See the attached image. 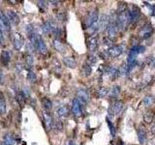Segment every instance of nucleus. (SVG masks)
Here are the masks:
<instances>
[{"instance_id": "nucleus-1", "label": "nucleus", "mask_w": 155, "mask_h": 145, "mask_svg": "<svg viewBox=\"0 0 155 145\" xmlns=\"http://www.w3.org/2000/svg\"><path fill=\"white\" fill-rule=\"evenodd\" d=\"M116 24H117V27H118V30H120V31H124V30L127 29V27H128V25L130 24L128 10L118 14Z\"/></svg>"}, {"instance_id": "nucleus-2", "label": "nucleus", "mask_w": 155, "mask_h": 145, "mask_svg": "<svg viewBox=\"0 0 155 145\" xmlns=\"http://www.w3.org/2000/svg\"><path fill=\"white\" fill-rule=\"evenodd\" d=\"M116 20H117V17L114 18V20L110 18V23H108V26L107 28V32H108V38L111 40L113 39L114 37L117 35V31H118Z\"/></svg>"}, {"instance_id": "nucleus-3", "label": "nucleus", "mask_w": 155, "mask_h": 145, "mask_svg": "<svg viewBox=\"0 0 155 145\" xmlns=\"http://www.w3.org/2000/svg\"><path fill=\"white\" fill-rule=\"evenodd\" d=\"M34 48H35L40 54H43V55L46 54V52H48V48H46V46L45 44L44 40H43V38L40 35H38L35 43H34Z\"/></svg>"}, {"instance_id": "nucleus-4", "label": "nucleus", "mask_w": 155, "mask_h": 145, "mask_svg": "<svg viewBox=\"0 0 155 145\" xmlns=\"http://www.w3.org/2000/svg\"><path fill=\"white\" fill-rule=\"evenodd\" d=\"M57 28L56 24L54 21H52L51 20H46L44 23L42 24V31L45 35H49V34L54 33V31Z\"/></svg>"}, {"instance_id": "nucleus-5", "label": "nucleus", "mask_w": 155, "mask_h": 145, "mask_svg": "<svg viewBox=\"0 0 155 145\" xmlns=\"http://www.w3.org/2000/svg\"><path fill=\"white\" fill-rule=\"evenodd\" d=\"M108 23H110V17L108 15L102 14L98 18V31L103 32L104 30H106L108 26Z\"/></svg>"}, {"instance_id": "nucleus-6", "label": "nucleus", "mask_w": 155, "mask_h": 145, "mask_svg": "<svg viewBox=\"0 0 155 145\" xmlns=\"http://www.w3.org/2000/svg\"><path fill=\"white\" fill-rule=\"evenodd\" d=\"M77 97H78L77 99L82 104L87 103V102H89V100H90V95H89L88 91L85 88H80L79 90L77 91Z\"/></svg>"}, {"instance_id": "nucleus-7", "label": "nucleus", "mask_w": 155, "mask_h": 145, "mask_svg": "<svg viewBox=\"0 0 155 145\" xmlns=\"http://www.w3.org/2000/svg\"><path fill=\"white\" fill-rule=\"evenodd\" d=\"M129 14V20H130V23L134 24L139 20L140 17H141V12H140L139 8L136 7V6H133L131 10L128 11Z\"/></svg>"}, {"instance_id": "nucleus-8", "label": "nucleus", "mask_w": 155, "mask_h": 145, "mask_svg": "<svg viewBox=\"0 0 155 145\" xmlns=\"http://www.w3.org/2000/svg\"><path fill=\"white\" fill-rule=\"evenodd\" d=\"M153 28L150 24H147V25L142 26L141 30L139 31V37H141L142 39H147L152 35Z\"/></svg>"}, {"instance_id": "nucleus-9", "label": "nucleus", "mask_w": 155, "mask_h": 145, "mask_svg": "<svg viewBox=\"0 0 155 145\" xmlns=\"http://www.w3.org/2000/svg\"><path fill=\"white\" fill-rule=\"evenodd\" d=\"M42 115H43V119H44L46 128L48 130H51L54 128V118H52L51 114L49 111H46V110H44Z\"/></svg>"}, {"instance_id": "nucleus-10", "label": "nucleus", "mask_w": 155, "mask_h": 145, "mask_svg": "<svg viewBox=\"0 0 155 145\" xmlns=\"http://www.w3.org/2000/svg\"><path fill=\"white\" fill-rule=\"evenodd\" d=\"M97 21H98V11L97 10L90 11V12H89L87 18H86V20H85L86 26L90 27L92 24L96 23Z\"/></svg>"}, {"instance_id": "nucleus-11", "label": "nucleus", "mask_w": 155, "mask_h": 145, "mask_svg": "<svg viewBox=\"0 0 155 145\" xmlns=\"http://www.w3.org/2000/svg\"><path fill=\"white\" fill-rule=\"evenodd\" d=\"M72 112L76 117H80L82 113V103L78 100V99H74L72 103Z\"/></svg>"}, {"instance_id": "nucleus-12", "label": "nucleus", "mask_w": 155, "mask_h": 145, "mask_svg": "<svg viewBox=\"0 0 155 145\" xmlns=\"http://www.w3.org/2000/svg\"><path fill=\"white\" fill-rule=\"evenodd\" d=\"M122 109H123V103L122 102H116V103H114L113 106L110 107V109H108V114L111 116L116 115V114H119L120 112H121Z\"/></svg>"}, {"instance_id": "nucleus-13", "label": "nucleus", "mask_w": 155, "mask_h": 145, "mask_svg": "<svg viewBox=\"0 0 155 145\" xmlns=\"http://www.w3.org/2000/svg\"><path fill=\"white\" fill-rule=\"evenodd\" d=\"M122 52V48L119 46H111V47L108 49V53L111 57H118Z\"/></svg>"}, {"instance_id": "nucleus-14", "label": "nucleus", "mask_w": 155, "mask_h": 145, "mask_svg": "<svg viewBox=\"0 0 155 145\" xmlns=\"http://www.w3.org/2000/svg\"><path fill=\"white\" fill-rule=\"evenodd\" d=\"M24 44V40L23 38V36L20 34H16L14 37V47L17 50H20V49L23 48V46Z\"/></svg>"}, {"instance_id": "nucleus-15", "label": "nucleus", "mask_w": 155, "mask_h": 145, "mask_svg": "<svg viewBox=\"0 0 155 145\" xmlns=\"http://www.w3.org/2000/svg\"><path fill=\"white\" fill-rule=\"evenodd\" d=\"M7 17L9 18V20H10V22L15 24V25H17L20 22V17H18V15L15 11H12V10L7 11Z\"/></svg>"}, {"instance_id": "nucleus-16", "label": "nucleus", "mask_w": 155, "mask_h": 145, "mask_svg": "<svg viewBox=\"0 0 155 145\" xmlns=\"http://www.w3.org/2000/svg\"><path fill=\"white\" fill-rule=\"evenodd\" d=\"M98 47V39L97 37H91L90 39L88 40V49L90 52H94Z\"/></svg>"}, {"instance_id": "nucleus-17", "label": "nucleus", "mask_w": 155, "mask_h": 145, "mask_svg": "<svg viewBox=\"0 0 155 145\" xmlns=\"http://www.w3.org/2000/svg\"><path fill=\"white\" fill-rule=\"evenodd\" d=\"M52 45H54V48L56 49L58 52H61V53L65 52V49H66L65 48V46L59 39H54V41H52Z\"/></svg>"}, {"instance_id": "nucleus-18", "label": "nucleus", "mask_w": 155, "mask_h": 145, "mask_svg": "<svg viewBox=\"0 0 155 145\" xmlns=\"http://www.w3.org/2000/svg\"><path fill=\"white\" fill-rule=\"evenodd\" d=\"M0 21H1V23L4 25L6 29L10 28V20H9L7 15H6L2 10H0Z\"/></svg>"}, {"instance_id": "nucleus-19", "label": "nucleus", "mask_w": 155, "mask_h": 145, "mask_svg": "<svg viewBox=\"0 0 155 145\" xmlns=\"http://www.w3.org/2000/svg\"><path fill=\"white\" fill-rule=\"evenodd\" d=\"M138 139H139V142L141 144H144L147 142V132L142 127H141L139 129L138 131Z\"/></svg>"}, {"instance_id": "nucleus-20", "label": "nucleus", "mask_w": 155, "mask_h": 145, "mask_svg": "<svg viewBox=\"0 0 155 145\" xmlns=\"http://www.w3.org/2000/svg\"><path fill=\"white\" fill-rule=\"evenodd\" d=\"M0 58H1L0 60H1L2 64L4 65V66H8V64L11 60V56H10V53H9L7 50H4L1 52V56H0Z\"/></svg>"}, {"instance_id": "nucleus-21", "label": "nucleus", "mask_w": 155, "mask_h": 145, "mask_svg": "<svg viewBox=\"0 0 155 145\" xmlns=\"http://www.w3.org/2000/svg\"><path fill=\"white\" fill-rule=\"evenodd\" d=\"M63 62L67 67H69V68H73L74 69V68L77 67V62L73 57H64Z\"/></svg>"}, {"instance_id": "nucleus-22", "label": "nucleus", "mask_w": 155, "mask_h": 145, "mask_svg": "<svg viewBox=\"0 0 155 145\" xmlns=\"http://www.w3.org/2000/svg\"><path fill=\"white\" fill-rule=\"evenodd\" d=\"M108 76H111V79H116L117 76H119V71L117 70L116 68L111 67V68H108Z\"/></svg>"}, {"instance_id": "nucleus-23", "label": "nucleus", "mask_w": 155, "mask_h": 145, "mask_svg": "<svg viewBox=\"0 0 155 145\" xmlns=\"http://www.w3.org/2000/svg\"><path fill=\"white\" fill-rule=\"evenodd\" d=\"M154 103H155V99L153 96H147L144 99V101H142V104H144V106L145 107L151 106Z\"/></svg>"}, {"instance_id": "nucleus-24", "label": "nucleus", "mask_w": 155, "mask_h": 145, "mask_svg": "<svg viewBox=\"0 0 155 145\" xmlns=\"http://www.w3.org/2000/svg\"><path fill=\"white\" fill-rule=\"evenodd\" d=\"M56 112L59 117H66L68 115V113H69V109H68V107L66 106H60L56 110Z\"/></svg>"}, {"instance_id": "nucleus-25", "label": "nucleus", "mask_w": 155, "mask_h": 145, "mask_svg": "<svg viewBox=\"0 0 155 145\" xmlns=\"http://www.w3.org/2000/svg\"><path fill=\"white\" fill-rule=\"evenodd\" d=\"M42 104H43V106L45 107V109L46 110V111H49V110H51L52 109L51 101L48 98H43L42 99Z\"/></svg>"}, {"instance_id": "nucleus-26", "label": "nucleus", "mask_w": 155, "mask_h": 145, "mask_svg": "<svg viewBox=\"0 0 155 145\" xmlns=\"http://www.w3.org/2000/svg\"><path fill=\"white\" fill-rule=\"evenodd\" d=\"M120 93V87L118 85H114L111 88V90L108 91V95L111 97H116L118 96Z\"/></svg>"}, {"instance_id": "nucleus-27", "label": "nucleus", "mask_w": 155, "mask_h": 145, "mask_svg": "<svg viewBox=\"0 0 155 145\" xmlns=\"http://www.w3.org/2000/svg\"><path fill=\"white\" fill-rule=\"evenodd\" d=\"M16 99H17L18 103L20 104V106H23V104H24V102L26 101L25 98H24V96H23V91H18V92H17V94H16Z\"/></svg>"}, {"instance_id": "nucleus-28", "label": "nucleus", "mask_w": 155, "mask_h": 145, "mask_svg": "<svg viewBox=\"0 0 155 145\" xmlns=\"http://www.w3.org/2000/svg\"><path fill=\"white\" fill-rule=\"evenodd\" d=\"M16 143V139L11 134H6L4 137V144L5 145H14Z\"/></svg>"}, {"instance_id": "nucleus-29", "label": "nucleus", "mask_w": 155, "mask_h": 145, "mask_svg": "<svg viewBox=\"0 0 155 145\" xmlns=\"http://www.w3.org/2000/svg\"><path fill=\"white\" fill-rule=\"evenodd\" d=\"M144 120L145 123H152L154 120V113L153 112H147L144 115Z\"/></svg>"}, {"instance_id": "nucleus-30", "label": "nucleus", "mask_w": 155, "mask_h": 145, "mask_svg": "<svg viewBox=\"0 0 155 145\" xmlns=\"http://www.w3.org/2000/svg\"><path fill=\"white\" fill-rule=\"evenodd\" d=\"M108 94V90L106 87H101L97 90V96L99 98H104Z\"/></svg>"}, {"instance_id": "nucleus-31", "label": "nucleus", "mask_w": 155, "mask_h": 145, "mask_svg": "<svg viewBox=\"0 0 155 145\" xmlns=\"http://www.w3.org/2000/svg\"><path fill=\"white\" fill-rule=\"evenodd\" d=\"M91 72H92V69H91V66L88 64H85L82 66V73L85 76H88L91 75Z\"/></svg>"}, {"instance_id": "nucleus-32", "label": "nucleus", "mask_w": 155, "mask_h": 145, "mask_svg": "<svg viewBox=\"0 0 155 145\" xmlns=\"http://www.w3.org/2000/svg\"><path fill=\"white\" fill-rule=\"evenodd\" d=\"M25 63H26V65L29 68H32L34 66V57H33V55H31L29 53L26 54V56H25Z\"/></svg>"}, {"instance_id": "nucleus-33", "label": "nucleus", "mask_w": 155, "mask_h": 145, "mask_svg": "<svg viewBox=\"0 0 155 145\" xmlns=\"http://www.w3.org/2000/svg\"><path fill=\"white\" fill-rule=\"evenodd\" d=\"M6 112V102L5 99L3 98V95L0 97V114H4Z\"/></svg>"}, {"instance_id": "nucleus-34", "label": "nucleus", "mask_w": 155, "mask_h": 145, "mask_svg": "<svg viewBox=\"0 0 155 145\" xmlns=\"http://www.w3.org/2000/svg\"><path fill=\"white\" fill-rule=\"evenodd\" d=\"M128 73H129V70H128V66H127V64H122L121 67L119 68V75L122 76H126Z\"/></svg>"}, {"instance_id": "nucleus-35", "label": "nucleus", "mask_w": 155, "mask_h": 145, "mask_svg": "<svg viewBox=\"0 0 155 145\" xmlns=\"http://www.w3.org/2000/svg\"><path fill=\"white\" fill-rule=\"evenodd\" d=\"M106 121H107V123H108V129H110V132H111V134L113 135V137H114L116 135V129H114V126H113V123L111 122V120L108 118H106Z\"/></svg>"}, {"instance_id": "nucleus-36", "label": "nucleus", "mask_w": 155, "mask_h": 145, "mask_svg": "<svg viewBox=\"0 0 155 145\" xmlns=\"http://www.w3.org/2000/svg\"><path fill=\"white\" fill-rule=\"evenodd\" d=\"M6 28L4 27V25L1 23V21H0V43L1 44H4L5 43V38H4V30Z\"/></svg>"}, {"instance_id": "nucleus-37", "label": "nucleus", "mask_w": 155, "mask_h": 145, "mask_svg": "<svg viewBox=\"0 0 155 145\" xmlns=\"http://www.w3.org/2000/svg\"><path fill=\"white\" fill-rule=\"evenodd\" d=\"M27 79L30 81V82H35L36 81V79H37V78H36V74L33 72V71H29L28 72V74H27Z\"/></svg>"}, {"instance_id": "nucleus-38", "label": "nucleus", "mask_w": 155, "mask_h": 145, "mask_svg": "<svg viewBox=\"0 0 155 145\" xmlns=\"http://www.w3.org/2000/svg\"><path fill=\"white\" fill-rule=\"evenodd\" d=\"M46 3H48V2H46V1H39L38 2V6L40 8V11L43 12V13L46 11V7H48V4H46Z\"/></svg>"}, {"instance_id": "nucleus-39", "label": "nucleus", "mask_w": 155, "mask_h": 145, "mask_svg": "<svg viewBox=\"0 0 155 145\" xmlns=\"http://www.w3.org/2000/svg\"><path fill=\"white\" fill-rule=\"evenodd\" d=\"M54 128H55V130H56V132H61V131H62V129H63V125H62V122H60V121H56V122L54 123Z\"/></svg>"}, {"instance_id": "nucleus-40", "label": "nucleus", "mask_w": 155, "mask_h": 145, "mask_svg": "<svg viewBox=\"0 0 155 145\" xmlns=\"http://www.w3.org/2000/svg\"><path fill=\"white\" fill-rule=\"evenodd\" d=\"M89 32L90 33H95L96 31H98V21L94 24H92L90 27H88Z\"/></svg>"}, {"instance_id": "nucleus-41", "label": "nucleus", "mask_w": 155, "mask_h": 145, "mask_svg": "<svg viewBox=\"0 0 155 145\" xmlns=\"http://www.w3.org/2000/svg\"><path fill=\"white\" fill-rule=\"evenodd\" d=\"M147 64L150 67H155V58L154 57H148L147 58Z\"/></svg>"}, {"instance_id": "nucleus-42", "label": "nucleus", "mask_w": 155, "mask_h": 145, "mask_svg": "<svg viewBox=\"0 0 155 145\" xmlns=\"http://www.w3.org/2000/svg\"><path fill=\"white\" fill-rule=\"evenodd\" d=\"M55 17H56V20H59V21H63L65 20V16H64L63 13H58Z\"/></svg>"}, {"instance_id": "nucleus-43", "label": "nucleus", "mask_w": 155, "mask_h": 145, "mask_svg": "<svg viewBox=\"0 0 155 145\" xmlns=\"http://www.w3.org/2000/svg\"><path fill=\"white\" fill-rule=\"evenodd\" d=\"M88 61L91 64H94V63H96V61H97V58H96V56H94V55H89Z\"/></svg>"}, {"instance_id": "nucleus-44", "label": "nucleus", "mask_w": 155, "mask_h": 145, "mask_svg": "<svg viewBox=\"0 0 155 145\" xmlns=\"http://www.w3.org/2000/svg\"><path fill=\"white\" fill-rule=\"evenodd\" d=\"M111 43H113V42H111V39H108V38H104V44H105V45H107V46H110V48L111 47V46H113V45H111Z\"/></svg>"}, {"instance_id": "nucleus-45", "label": "nucleus", "mask_w": 155, "mask_h": 145, "mask_svg": "<svg viewBox=\"0 0 155 145\" xmlns=\"http://www.w3.org/2000/svg\"><path fill=\"white\" fill-rule=\"evenodd\" d=\"M150 132H151V134H155V122H152V124H151Z\"/></svg>"}, {"instance_id": "nucleus-46", "label": "nucleus", "mask_w": 155, "mask_h": 145, "mask_svg": "<svg viewBox=\"0 0 155 145\" xmlns=\"http://www.w3.org/2000/svg\"><path fill=\"white\" fill-rule=\"evenodd\" d=\"M0 82L4 83V75H3L2 70H0Z\"/></svg>"}, {"instance_id": "nucleus-47", "label": "nucleus", "mask_w": 155, "mask_h": 145, "mask_svg": "<svg viewBox=\"0 0 155 145\" xmlns=\"http://www.w3.org/2000/svg\"><path fill=\"white\" fill-rule=\"evenodd\" d=\"M49 3H52V4H54V5H57L59 2H58V1H49Z\"/></svg>"}, {"instance_id": "nucleus-48", "label": "nucleus", "mask_w": 155, "mask_h": 145, "mask_svg": "<svg viewBox=\"0 0 155 145\" xmlns=\"http://www.w3.org/2000/svg\"><path fill=\"white\" fill-rule=\"evenodd\" d=\"M152 8H153V9H154V12H155V5H154V6H153V7H152Z\"/></svg>"}]
</instances>
